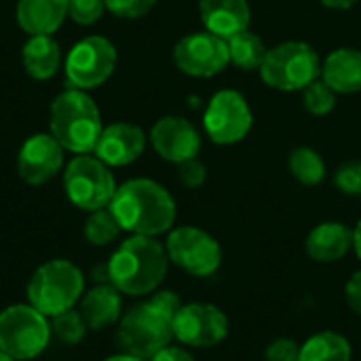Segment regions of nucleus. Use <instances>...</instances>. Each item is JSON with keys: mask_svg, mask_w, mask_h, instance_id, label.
Returning a JSON list of instances; mask_svg holds the SVG:
<instances>
[{"mask_svg": "<svg viewBox=\"0 0 361 361\" xmlns=\"http://www.w3.org/2000/svg\"><path fill=\"white\" fill-rule=\"evenodd\" d=\"M305 250L315 262H338L353 250V231L341 222H324L309 233Z\"/></svg>", "mask_w": 361, "mask_h": 361, "instance_id": "nucleus-18", "label": "nucleus"}, {"mask_svg": "<svg viewBox=\"0 0 361 361\" xmlns=\"http://www.w3.org/2000/svg\"><path fill=\"white\" fill-rule=\"evenodd\" d=\"M49 338L51 326L32 305H13L0 313V351L15 361L38 357Z\"/></svg>", "mask_w": 361, "mask_h": 361, "instance_id": "nucleus-7", "label": "nucleus"}, {"mask_svg": "<svg viewBox=\"0 0 361 361\" xmlns=\"http://www.w3.org/2000/svg\"><path fill=\"white\" fill-rule=\"evenodd\" d=\"M353 250H355L357 258L361 260V220L357 222V226L353 228Z\"/></svg>", "mask_w": 361, "mask_h": 361, "instance_id": "nucleus-38", "label": "nucleus"}, {"mask_svg": "<svg viewBox=\"0 0 361 361\" xmlns=\"http://www.w3.org/2000/svg\"><path fill=\"white\" fill-rule=\"evenodd\" d=\"M252 123H254V116L245 97L233 89L218 91L212 97L203 116V127L209 140L220 146L241 142L250 133Z\"/></svg>", "mask_w": 361, "mask_h": 361, "instance_id": "nucleus-11", "label": "nucleus"}, {"mask_svg": "<svg viewBox=\"0 0 361 361\" xmlns=\"http://www.w3.org/2000/svg\"><path fill=\"white\" fill-rule=\"evenodd\" d=\"M262 80L277 91H302L322 76L317 51L307 42H283L267 51L260 68Z\"/></svg>", "mask_w": 361, "mask_h": 361, "instance_id": "nucleus-6", "label": "nucleus"}, {"mask_svg": "<svg viewBox=\"0 0 361 361\" xmlns=\"http://www.w3.org/2000/svg\"><path fill=\"white\" fill-rule=\"evenodd\" d=\"M63 165V148L49 133L27 137L17 154V171L30 186H40L57 176Z\"/></svg>", "mask_w": 361, "mask_h": 361, "instance_id": "nucleus-14", "label": "nucleus"}, {"mask_svg": "<svg viewBox=\"0 0 361 361\" xmlns=\"http://www.w3.org/2000/svg\"><path fill=\"white\" fill-rule=\"evenodd\" d=\"M116 68V49L104 36H87L72 47L66 59V80L70 89H95L104 85Z\"/></svg>", "mask_w": 361, "mask_h": 361, "instance_id": "nucleus-10", "label": "nucleus"}, {"mask_svg": "<svg viewBox=\"0 0 361 361\" xmlns=\"http://www.w3.org/2000/svg\"><path fill=\"white\" fill-rule=\"evenodd\" d=\"M228 44V55H231V61L241 68V70H260L262 63H264V57H267V47L262 42L260 36H256L254 32L250 30H243L235 36H231L226 40Z\"/></svg>", "mask_w": 361, "mask_h": 361, "instance_id": "nucleus-24", "label": "nucleus"}, {"mask_svg": "<svg viewBox=\"0 0 361 361\" xmlns=\"http://www.w3.org/2000/svg\"><path fill=\"white\" fill-rule=\"evenodd\" d=\"M68 17V0H19L17 23L32 36H51Z\"/></svg>", "mask_w": 361, "mask_h": 361, "instance_id": "nucleus-19", "label": "nucleus"}, {"mask_svg": "<svg viewBox=\"0 0 361 361\" xmlns=\"http://www.w3.org/2000/svg\"><path fill=\"white\" fill-rule=\"evenodd\" d=\"M351 355L353 349L347 336L334 330H324L300 345L298 361H351Z\"/></svg>", "mask_w": 361, "mask_h": 361, "instance_id": "nucleus-23", "label": "nucleus"}, {"mask_svg": "<svg viewBox=\"0 0 361 361\" xmlns=\"http://www.w3.org/2000/svg\"><path fill=\"white\" fill-rule=\"evenodd\" d=\"M169 256L154 237L133 235L108 260L110 283L127 296L152 294L165 279Z\"/></svg>", "mask_w": 361, "mask_h": 361, "instance_id": "nucleus-2", "label": "nucleus"}, {"mask_svg": "<svg viewBox=\"0 0 361 361\" xmlns=\"http://www.w3.org/2000/svg\"><path fill=\"white\" fill-rule=\"evenodd\" d=\"M169 262L195 277H212L222 264L220 243L197 226L173 228L165 243Z\"/></svg>", "mask_w": 361, "mask_h": 361, "instance_id": "nucleus-9", "label": "nucleus"}, {"mask_svg": "<svg viewBox=\"0 0 361 361\" xmlns=\"http://www.w3.org/2000/svg\"><path fill=\"white\" fill-rule=\"evenodd\" d=\"M302 102L307 112L315 116H326L336 106V91L328 87L322 78H317L302 89Z\"/></svg>", "mask_w": 361, "mask_h": 361, "instance_id": "nucleus-28", "label": "nucleus"}, {"mask_svg": "<svg viewBox=\"0 0 361 361\" xmlns=\"http://www.w3.org/2000/svg\"><path fill=\"white\" fill-rule=\"evenodd\" d=\"M154 150L171 163H184L197 159L201 150V135L195 125L182 116H163L150 131Z\"/></svg>", "mask_w": 361, "mask_h": 361, "instance_id": "nucleus-15", "label": "nucleus"}, {"mask_svg": "<svg viewBox=\"0 0 361 361\" xmlns=\"http://www.w3.org/2000/svg\"><path fill=\"white\" fill-rule=\"evenodd\" d=\"M63 188L68 199L78 209L97 212L110 205L116 192V182L108 165L97 157L76 154V159H72L66 167Z\"/></svg>", "mask_w": 361, "mask_h": 361, "instance_id": "nucleus-8", "label": "nucleus"}, {"mask_svg": "<svg viewBox=\"0 0 361 361\" xmlns=\"http://www.w3.org/2000/svg\"><path fill=\"white\" fill-rule=\"evenodd\" d=\"M178 176L186 188H199L207 180V169L199 159H190L178 165Z\"/></svg>", "mask_w": 361, "mask_h": 361, "instance_id": "nucleus-32", "label": "nucleus"}, {"mask_svg": "<svg viewBox=\"0 0 361 361\" xmlns=\"http://www.w3.org/2000/svg\"><path fill=\"white\" fill-rule=\"evenodd\" d=\"M334 184L347 195H361V161L341 165L334 176Z\"/></svg>", "mask_w": 361, "mask_h": 361, "instance_id": "nucleus-31", "label": "nucleus"}, {"mask_svg": "<svg viewBox=\"0 0 361 361\" xmlns=\"http://www.w3.org/2000/svg\"><path fill=\"white\" fill-rule=\"evenodd\" d=\"M148 361H195L192 357V353L190 351H186L184 347H165V349H161L152 360Z\"/></svg>", "mask_w": 361, "mask_h": 361, "instance_id": "nucleus-36", "label": "nucleus"}, {"mask_svg": "<svg viewBox=\"0 0 361 361\" xmlns=\"http://www.w3.org/2000/svg\"><path fill=\"white\" fill-rule=\"evenodd\" d=\"M176 66L195 78H209L220 74L228 63V44L212 32H195L184 36L173 49Z\"/></svg>", "mask_w": 361, "mask_h": 361, "instance_id": "nucleus-13", "label": "nucleus"}, {"mask_svg": "<svg viewBox=\"0 0 361 361\" xmlns=\"http://www.w3.org/2000/svg\"><path fill=\"white\" fill-rule=\"evenodd\" d=\"M0 361H15V360H13V357H8L4 351H0Z\"/></svg>", "mask_w": 361, "mask_h": 361, "instance_id": "nucleus-40", "label": "nucleus"}, {"mask_svg": "<svg viewBox=\"0 0 361 361\" xmlns=\"http://www.w3.org/2000/svg\"><path fill=\"white\" fill-rule=\"evenodd\" d=\"M146 135L140 127L129 123H114L106 127L95 146V157L108 167H123L142 157Z\"/></svg>", "mask_w": 361, "mask_h": 361, "instance_id": "nucleus-16", "label": "nucleus"}, {"mask_svg": "<svg viewBox=\"0 0 361 361\" xmlns=\"http://www.w3.org/2000/svg\"><path fill=\"white\" fill-rule=\"evenodd\" d=\"M324 6L328 8H338V11H345V8H351L353 4H357V0H322Z\"/></svg>", "mask_w": 361, "mask_h": 361, "instance_id": "nucleus-37", "label": "nucleus"}, {"mask_svg": "<svg viewBox=\"0 0 361 361\" xmlns=\"http://www.w3.org/2000/svg\"><path fill=\"white\" fill-rule=\"evenodd\" d=\"M288 169L290 173L305 186H317L326 178V163L319 157L317 150L300 146L290 152L288 157Z\"/></svg>", "mask_w": 361, "mask_h": 361, "instance_id": "nucleus-25", "label": "nucleus"}, {"mask_svg": "<svg viewBox=\"0 0 361 361\" xmlns=\"http://www.w3.org/2000/svg\"><path fill=\"white\" fill-rule=\"evenodd\" d=\"M121 224L116 222L114 214L110 212V207H104V209H97V212H91V216L87 218L85 222V237L89 243L102 247V245H108L112 243L118 235H121Z\"/></svg>", "mask_w": 361, "mask_h": 361, "instance_id": "nucleus-26", "label": "nucleus"}, {"mask_svg": "<svg viewBox=\"0 0 361 361\" xmlns=\"http://www.w3.org/2000/svg\"><path fill=\"white\" fill-rule=\"evenodd\" d=\"M150 302L159 309V311H163L165 315H169L171 319L176 317V313L182 309V302H180V296L176 294V292H169V290H163V292H157L152 298H150Z\"/></svg>", "mask_w": 361, "mask_h": 361, "instance_id": "nucleus-34", "label": "nucleus"}, {"mask_svg": "<svg viewBox=\"0 0 361 361\" xmlns=\"http://www.w3.org/2000/svg\"><path fill=\"white\" fill-rule=\"evenodd\" d=\"M228 336V317L222 309L207 302L182 305L173 317V338L186 347L207 349Z\"/></svg>", "mask_w": 361, "mask_h": 361, "instance_id": "nucleus-12", "label": "nucleus"}, {"mask_svg": "<svg viewBox=\"0 0 361 361\" xmlns=\"http://www.w3.org/2000/svg\"><path fill=\"white\" fill-rule=\"evenodd\" d=\"M51 332L66 345H78L85 334H87V324L80 315V311L76 309H68L55 317H51Z\"/></svg>", "mask_w": 361, "mask_h": 361, "instance_id": "nucleus-27", "label": "nucleus"}, {"mask_svg": "<svg viewBox=\"0 0 361 361\" xmlns=\"http://www.w3.org/2000/svg\"><path fill=\"white\" fill-rule=\"evenodd\" d=\"M82 271L70 260H49L40 264L27 283V302L44 317H55L82 298Z\"/></svg>", "mask_w": 361, "mask_h": 361, "instance_id": "nucleus-4", "label": "nucleus"}, {"mask_svg": "<svg viewBox=\"0 0 361 361\" xmlns=\"http://www.w3.org/2000/svg\"><path fill=\"white\" fill-rule=\"evenodd\" d=\"M106 8L104 0H68V17L80 25H91L102 19Z\"/></svg>", "mask_w": 361, "mask_h": 361, "instance_id": "nucleus-29", "label": "nucleus"}, {"mask_svg": "<svg viewBox=\"0 0 361 361\" xmlns=\"http://www.w3.org/2000/svg\"><path fill=\"white\" fill-rule=\"evenodd\" d=\"M104 361H144V360L133 357V355H129V353H121V355H112V357H108V360H104Z\"/></svg>", "mask_w": 361, "mask_h": 361, "instance_id": "nucleus-39", "label": "nucleus"}, {"mask_svg": "<svg viewBox=\"0 0 361 361\" xmlns=\"http://www.w3.org/2000/svg\"><path fill=\"white\" fill-rule=\"evenodd\" d=\"M298 355H300V345L292 338H277L264 351L267 361H298Z\"/></svg>", "mask_w": 361, "mask_h": 361, "instance_id": "nucleus-33", "label": "nucleus"}, {"mask_svg": "<svg viewBox=\"0 0 361 361\" xmlns=\"http://www.w3.org/2000/svg\"><path fill=\"white\" fill-rule=\"evenodd\" d=\"M108 207L121 228L131 235L157 237L167 233L176 222L173 197L159 182L146 178L118 186Z\"/></svg>", "mask_w": 361, "mask_h": 361, "instance_id": "nucleus-1", "label": "nucleus"}, {"mask_svg": "<svg viewBox=\"0 0 361 361\" xmlns=\"http://www.w3.org/2000/svg\"><path fill=\"white\" fill-rule=\"evenodd\" d=\"M345 300L351 307V311H355L361 317V271L353 273L351 279L345 286Z\"/></svg>", "mask_w": 361, "mask_h": 361, "instance_id": "nucleus-35", "label": "nucleus"}, {"mask_svg": "<svg viewBox=\"0 0 361 361\" xmlns=\"http://www.w3.org/2000/svg\"><path fill=\"white\" fill-rule=\"evenodd\" d=\"M322 80L336 93H360L361 91V51L336 49L322 63Z\"/></svg>", "mask_w": 361, "mask_h": 361, "instance_id": "nucleus-21", "label": "nucleus"}, {"mask_svg": "<svg viewBox=\"0 0 361 361\" xmlns=\"http://www.w3.org/2000/svg\"><path fill=\"white\" fill-rule=\"evenodd\" d=\"M199 11L205 30L224 40L247 30L252 17L247 0H199Z\"/></svg>", "mask_w": 361, "mask_h": 361, "instance_id": "nucleus-17", "label": "nucleus"}, {"mask_svg": "<svg viewBox=\"0 0 361 361\" xmlns=\"http://www.w3.org/2000/svg\"><path fill=\"white\" fill-rule=\"evenodd\" d=\"M106 8L123 19H140L152 11L157 0H104Z\"/></svg>", "mask_w": 361, "mask_h": 361, "instance_id": "nucleus-30", "label": "nucleus"}, {"mask_svg": "<svg viewBox=\"0 0 361 361\" xmlns=\"http://www.w3.org/2000/svg\"><path fill=\"white\" fill-rule=\"evenodd\" d=\"M121 292L112 283H97L80 298V315L89 330H106L121 319Z\"/></svg>", "mask_w": 361, "mask_h": 361, "instance_id": "nucleus-20", "label": "nucleus"}, {"mask_svg": "<svg viewBox=\"0 0 361 361\" xmlns=\"http://www.w3.org/2000/svg\"><path fill=\"white\" fill-rule=\"evenodd\" d=\"M49 127L61 148L74 154L95 152L104 131L99 108L80 89H66L55 97L49 110Z\"/></svg>", "mask_w": 361, "mask_h": 361, "instance_id": "nucleus-3", "label": "nucleus"}, {"mask_svg": "<svg viewBox=\"0 0 361 361\" xmlns=\"http://www.w3.org/2000/svg\"><path fill=\"white\" fill-rule=\"evenodd\" d=\"M173 341V319L159 311L150 300L129 309L118 324V343L125 353L152 360Z\"/></svg>", "mask_w": 361, "mask_h": 361, "instance_id": "nucleus-5", "label": "nucleus"}, {"mask_svg": "<svg viewBox=\"0 0 361 361\" xmlns=\"http://www.w3.org/2000/svg\"><path fill=\"white\" fill-rule=\"evenodd\" d=\"M61 63L59 44L51 36H30L23 47V68L36 80L51 78Z\"/></svg>", "mask_w": 361, "mask_h": 361, "instance_id": "nucleus-22", "label": "nucleus"}]
</instances>
